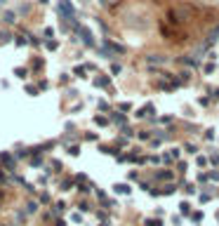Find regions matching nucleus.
<instances>
[{"label":"nucleus","mask_w":219,"mask_h":226,"mask_svg":"<svg viewBox=\"0 0 219 226\" xmlns=\"http://www.w3.org/2000/svg\"><path fill=\"white\" fill-rule=\"evenodd\" d=\"M0 40L7 43V40H12V35H10V33H5V31H0Z\"/></svg>","instance_id":"6"},{"label":"nucleus","mask_w":219,"mask_h":226,"mask_svg":"<svg viewBox=\"0 0 219 226\" xmlns=\"http://www.w3.org/2000/svg\"><path fill=\"white\" fill-rule=\"evenodd\" d=\"M40 2H47V0H40Z\"/></svg>","instance_id":"9"},{"label":"nucleus","mask_w":219,"mask_h":226,"mask_svg":"<svg viewBox=\"0 0 219 226\" xmlns=\"http://www.w3.org/2000/svg\"><path fill=\"white\" fill-rule=\"evenodd\" d=\"M59 14L64 16L66 21H73L75 19V10L71 5V0H59Z\"/></svg>","instance_id":"1"},{"label":"nucleus","mask_w":219,"mask_h":226,"mask_svg":"<svg viewBox=\"0 0 219 226\" xmlns=\"http://www.w3.org/2000/svg\"><path fill=\"white\" fill-rule=\"evenodd\" d=\"M5 21L7 24H14L17 21V14H14V12H5Z\"/></svg>","instance_id":"4"},{"label":"nucleus","mask_w":219,"mask_h":226,"mask_svg":"<svg viewBox=\"0 0 219 226\" xmlns=\"http://www.w3.org/2000/svg\"><path fill=\"white\" fill-rule=\"evenodd\" d=\"M14 73H17V75H19V78H26V68H17V71H14Z\"/></svg>","instance_id":"7"},{"label":"nucleus","mask_w":219,"mask_h":226,"mask_svg":"<svg viewBox=\"0 0 219 226\" xmlns=\"http://www.w3.org/2000/svg\"><path fill=\"white\" fill-rule=\"evenodd\" d=\"M97 85H99V87H108V78H106V75H102V78H97Z\"/></svg>","instance_id":"3"},{"label":"nucleus","mask_w":219,"mask_h":226,"mask_svg":"<svg viewBox=\"0 0 219 226\" xmlns=\"http://www.w3.org/2000/svg\"><path fill=\"white\" fill-rule=\"evenodd\" d=\"M116 191H118V193H130V186H127V184H118Z\"/></svg>","instance_id":"5"},{"label":"nucleus","mask_w":219,"mask_h":226,"mask_svg":"<svg viewBox=\"0 0 219 226\" xmlns=\"http://www.w3.org/2000/svg\"><path fill=\"white\" fill-rule=\"evenodd\" d=\"M2 2H5V0H0V5H2Z\"/></svg>","instance_id":"8"},{"label":"nucleus","mask_w":219,"mask_h":226,"mask_svg":"<svg viewBox=\"0 0 219 226\" xmlns=\"http://www.w3.org/2000/svg\"><path fill=\"white\" fill-rule=\"evenodd\" d=\"M75 31H78V35L83 38V43H85V45H90V47L94 45V40H92V33L87 31L85 26H75Z\"/></svg>","instance_id":"2"}]
</instances>
